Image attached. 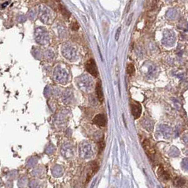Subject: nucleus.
<instances>
[{
	"instance_id": "obj_11",
	"label": "nucleus",
	"mask_w": 188,
	"mask_h": 188,
	"mask_svg": "<svg viewBox=\"0 0 188 188\" xmlns=\"http://www.w3.org/2000/svg\"><path fill=\"white\" fill-rule=\"evenodd\" d=\"M71 28H72L73 30H75V31L78 30V29H79V25H78V23H76V22H74V23H72V26H71Z\"/></svg>"
},
{
	"instance_id": "obj_8",
	"label": "nucleus",
	"mask_w": 188,
	"mask_h": 188,
	"mask_svg": "<svg viewBox=\"0 0 188 188\" xmlns=\"http://www.w3.org/2000/svg\"><path fill=\"white\" fill-rule=\"evenodd\" d=\"M159 171H160V173H161V174H160V176L161 177H163V178L165 179V180L169 179V177H170V176H169L168 173H167V172H166L165 171H164L163 169H160Z\"/></svg>"
},
{
	"instance_id": "obj_3",
	"label": "nucleus",
	"mask_w": 188,
	"mask_h": 188,
	"mask_svg": "<svg viewBox=\"0 0 188 188\" xmlns=\"http://www.w3.org/2000/svg\"><path fill=\"white\" fill-rule=\"evenodd\" d=\"M131 108H132V115L134 116V119L139 118V117L142 115V105H140L139 103H134L132 104Z\"/></svg>"
},
{
	"instance_id": "obj_4",
	"label": "nucleus",
	"mask_w": 188,
	"mask_h": 188,
	"mask_svg": "<svg viewBox=\"0 0 188 188\" xmlns=\"http://www.w3.org/2000/svg\"><path fill=\"white\" fill-rule=\"evenodd\" d=\"M93 121H94V124L99 127H105L107 123V119L103 114H99V115L95 116Z\"/></svg>"
},
{
	"instance_id": "obj_7",
	"label": "nucleus",
	"mask_w": 188,
	"mask_h": 188,
	"mask_svg": "<svg viewBox=\"0 0 188 188\" xmlns=\"http://www.w3.org/2000/svg\"><path fill=\"white\" fill-rule=\"evenodd\" d=\"M127 72L129 75H134L135 73V68L133 64H129L128 66V68H127Z\"/></svg>"
},
{
	"instance_id": "obj_2",
	"label": "nucleus",
	"mask_w": 188,
	"mask_h": 188,
	"mask_svg": "<svg viewBox=\"0 0 188 188\" xmlns=\"http://www.w3.org/2000/svg\"><path fill=\"white\" fill-rule=\"evenodd\" d=\"M86 70L90 75L95 76V77H96L98 75H99V71H98L96 64V62H95L94 60L93 59L89 60L88 62H86Z\"/></svg>"
},
{
	"instance_id": "obj_10",
	"label": "nucleus",
	"mask_w": 188,
	"mask_h": 188,
	"mask_svg": "<svg viewBox=\"0 0 188 188\" xmlns=\"http://www.w3.org/2000/svg\"><path fill=\"white\" fill-rule=\"evenodd\" d=\"M120 32H121V28H118V29L117 30V32H116V34H115L116 41H118L119 40V38H120Z\"/></svg>"
},
{
	"instance_id": "obj_6",
	"label": "nucleus",
	"mask_w": 188,
	"mask_h": 188,
	"mask_svg": "<svg viewBox=\"0 0 188 188\" xmlns=\"http://www.w3.org/2000/svg\"><path fill=\"white\" fill-rule=\"evenodd\" d=\"M144 148L146 151V152L148 153V155H153V153H154V149L152 148L151 145L149 144V142L146 140V141L144 142Z\"/></svg>"
},
{
	"instance_id": "obj_5",
	"label": "nucleus",
	"mask_w": 188,
	"mask_h": 188,
	"mask_svg": "<svg viewBox=\"0 0 188 188\" xmlns=\"http://www.w3.org/2000/svg\"><path fill=\"white\" fill-rule=\"evenodd\" d=\"M96 92L98 99H99V100L100 102L102 103L103 101V99H104V96H103L102 85H101V82H100V81H99L96 84Z\"/></svg>"
},
{
	"instance_id": "obj_9",
	"label": "nucleus",
	"mask_w": 188,
	"mask_h": 188,
	"mask_svg": "<svg viewBox=\"0 0 188 188\" xmlns=\"http://www.w3.org/2000/svg\"><path fill=\"white\" fill-rule=\"evenodd\" d=\"M176 184L177 186H182V185L185 184V181L182 178H181V177H178V178L176 179Z\"/></svg>"
},
{
	"instance_id": "obj_1",
	"label": "nucleus",
	"mask_w": 188,
	"mask_h": 188,
	"mask_svg": "<svg viewBox=\"0 0 188 188\" xmlns=\"http://www.w3.org/2000/svg\"><path fill=\"white\" fill-rule=\"evenodd\" d=\"M79 153L82 158H89L92 155L91 148L87 142H82L79 146Z\"/></svg>"
}]
</instances>
